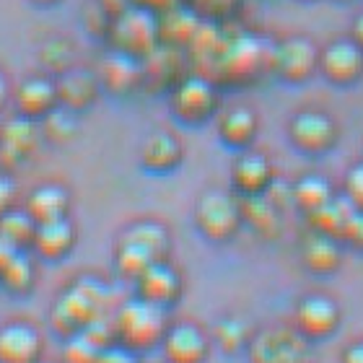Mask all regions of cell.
Here are the masks:
<instances>
[{"label": "cell", "mask_w": 363, "mask_h": 363, "mask_svg": "<svg viewBox=\"0 0 363 363\" xmlns=\"http://www.w3.org/2000/svg\"><path fill=\"white\" fill-rule=\"evenodd\" d=\"M187 52L172 50V47L159 45L148 57H143V89L148 91H169L179 81L187 68Z\"/></svg>", "instance_id": "16"}, {"label": "cell", "mask_w": 363, "mask_h": 363, "mask_svg": "<svg viewBox=\"0 0 363 363\" xmlns=\"http://www.w3.org/2000/svg\"><path fill=\"white\" fill-rule=\"evenodd\" d=\"M96 78L101 91L109 96H133L143 89V60L109 50L106 57H101V62L96 65Z\"/></svg>", "instance_id": "12"}, {"label": "cell", "mask_w": 363, "mask_h": 363, "mask_svg": "<svg viewBox=\"0 0 363 363\" xmlns=\"http://www.w3.org/2000/svg\"><path fill=\"white\" fill-rule=\"evenodd\" d=\"M78 242L76 223L70 220V216L57 220H47V223H37V234L31 242V252L45 262H57L65 259L73 252Z\"/></svg>", "instance_id": "17"}, {"label": "cell", "mask_w": 363, "mask_h": 363, "mask_svg": "<svg viewBox=\"0 0 363 363\" xmlns=\"http://www.w3.org/2000/svg\"><path fill=\"white\" fill-rule=\"evenodd\" d=\"M39 65L47 76H62L65 70L76 68V45L70 37H50L39 47Z\"/></svg>", "instance_id": "31"}, {"label": "cell", "mask_w": 363, "mask_h": 363, "mask_svg": "<svg viewBox=\"0 0 363 363\" xmlns=\"http://www.w3.org/2000/svg\"><path fill=\"white\" fill-rule=\"evenodd\" d=\"M179 3H184V0H133V6L143 8V11H148V13H153V16L164 13L169 8L179 6Z\"/></svg>", "instance_id": "41"}, {"label": "cell", "mask_w": 363, "mask_h": 363, "mask_svg": "<svg viewBox=\"0 0 363 363\" xmlns=\"http://www.w3.org/2000/svg\"><path fill=\"white\" fill-rule=\"evenodd\" d=\"M333 86H353L363 76V50L350 37L319 47V73Z\"/></svg>", "instance_id": "9"}, {"label": "cell", "mask_w": 363, "mask_h": 363, "mask_svg": "<svg viewBox=\"0 0 363 363\" xmlns=\"http://www.w3.org/2000/svg\"><path fill=\"white\" fill-rule=\"evenodd\" d=\"M216 340L223 350H239L244 342L250 340V330L239 317H226L220 319L216 327Z\"/></svg>", "instance_id": "36"}, {"label": "cell", "mask_w": 363, "mask_h": 363, "mask_svg": "<svg viewBox=\"0 0 363 363\" xmlns=\"http://www.w3.org/2000/svg\"><path fill=\"white\" fill-rule=\"evenodd\" d=\"M205 23H228L242 11L244 0H184Z\"/></svg>", "instance_id": "34"}, {"label": "cell", "mask_w": 363, "mask_h": 363, "mask_svg": "<svg viewBox=\"0 0 363 363\" xmlns=\"http://www.w3.org/2000/svg\"><path fill=\"white\" fill-rule=\"evenodd\" d=\"M358 216V211L350 205V200L345 195L342 197H333L327 205H322L317 213H311L309 218L314 223V231H322V234L330 236H345L348 234L350 223Z\"/></svg>", "instance_id": "28"}, {"label": "cell", "mask_w": 363, "mask_h": 363, "mask_svg": "<svg viewBox=\"0 0 363 363\" xmlns=\"http://www.w3.org/2000/svg\"><path fill=\"white\" fill-rule=\"evenodd\" d=\"M294 361V348L283 335H262L255 345V363H288Z\"/></svg>", "instance_id": "35"}, {"label": "cell", "mask_w": 363, "mask_h": 363, "mask_svg": "<svg viewBox=\"0 0 363 363\" xmlns=\"http://www.w3.org/2000/svg\"><path fill=\"white\" fill-rule=\"evenodd\" d=\"M161 342L169 363H203L208 356V337L195 325L169 327Z\"/></svg>", "instance_id": "23"}, {"label": "cell", "mask_w": 363, "mask_h": 363, "mask_svg": "<svg viewBox=\"0 0 363 363\" xmlns=\"http://www.w3.org/2000/svg\"><path fill=\"white\" fill-rule=\"evenodd\" d=\"M345 197L358 213H363V164L353 167L345 177Z\"/></svg>", "instance_id": "39"}, {"label": "cell", "mask_w": 363, "mask_h": 363, "mask_svg": "<svg viewBox=\"0 0 363 363\" xmlns=\"http://www.w3.org/2000/svg\"><path fill=\"white\" fill-rule=\"evenodd\" d=\"M11 104H13L16 114L39 122L57 106L55 78L47 73H34V76L23 78L21 84L13 86V91H11Z\"/></svg>", "instance_id": "13"}, {"label": "cell", "mask_w": 363, "mask_h": 363, "mask_svg": "<svg viewBox=\"0 0 363 363\" xmlns=\"http://www.w3.org/2000/svg\"><path fill=\"white\" fill-rule=\"evenodd\" d=\"M29 3L37 8H55V6H60L62 0H29Z\"/></svg>", "instance_id": "48"}, {"label": "cell", "mask_w": 363, "mask_h": 363, "mask_svg": "<svg viewBox=\"0 0 363 363\" xmlns=\"http://www.w3.org/2000/svg\"><path fill=\"white\" fill-rule=\"evenodd\" d=\"M159 45V21H156V16L143 11V8L130 6L125 13L112 18V26L106 34L109 50H117V52L143 60Z\"/></svg>", "instance_id": "6"}, {"label": "cell", "mask_w": 363, "mask_h": 363, "mask_svg": "<svg viewBox=\"0 0 363 363\" xmlns=\"http://www.w3.org/2000/svg\"><path fill=\"white\" fill-rule=\"evenodd\" d=\"M81 21H84V29L86 34H91V37L96 39H104L106 42V34H109V26H112V18L101 11V8L94 3V0H89L84 6V11H81Z\"/></svg>", "instance_id": "37"}, {"label": "cell", "mask_w": 363, "mask_h": 363, "mask_svg": "<svg viewBox=\"0 0 363 363\" xmlns=\"http://www.w3.org/2000/svg\"><path fill=\"white\" fill-rule=\"evenodd\" d=\"M216 130H218V138L223 140V145L236 148V151H247L257 138L259 117L252 106H228V109L216 114Z\"/></svg>", "instance_id": "21"}, {"label": "cell", "mask_w": 363, "mask_h": 363, "mask_svg": "<svg viewBox=\"0 0 363 363\" xmlns=\"http://www.w3.org/2000/svg\"><path fill=\"white\" fill-rule=\"evenodd\" d=\"M337 3H348V0H337Z\"/></svg>", "instance_id": "49"}, {"label": "cell", "mask_w": 363, "mask_h": 363, "mask_svg": "<svg viewBox=\"0 0 363 363\" xmlns=\"http://www.w3.org/2000/svg\"><path fill=\"white\" fill-rule=\"evenodd\" d=\"M135 288L140 298L156 303L161 309H167V306L179 301L182 275L169 259H161V262H153V265L135 280Z\"/></svg>", "instance_id": "15"}, {"label": "cell", "mask_w": 363, "mask_h": 363, "mask_svg": "<svg viewBox=\"0 0 363 363\" xmlns=\"http://www.w3.org/2000/svg\"><path fill=\"white\" fill-rule=\"evenodd\" d=\"M96 363H135V358H130V353H125V350L104 348L99 353Z\"/></svg>", "instance_id": "43"}, {"label": "cell", "mask_w": 363, "mask_h": 363, "mask_svg": "<svg viewBox=\"0 0 363 363\" xmlns=\"http://www.w3.org/2000/svg\"><path fill=\"white\" fill-rule=\"evenodd\" d=\"M39 145H42L39 122L26 120L21 114L3 122L0 125V167H3V172L23 167L37 153Z\"/></svg>", "instance_id": "11"}, {"label": "cell", "mask_w": 363, "mask_h": 363, "mask_svg": "<svg viewBox=\"0 0 363 363\" xmlns=\"http://www.w3.org/2000/svg\"><path fill=\"white\" fill-rule=\"evenodd\" d=\"M296 319L301 333L314 335V337H325L337 327L340 322V311L335 306V301H330L327 296H306L298 309H296Z\"/></svg>", "instance_id": "25"}, {"label": "cell", "mask_w": 363, "mask_h": 363, "mask_svg": "<svg viewBox=\"0 0 363 363\" xmlns=\"http://www.w3.org/2000/svg\"><path fill=\"white\" fill-rule=\"evenodd\" d=\"M114 335L130 350L153 348L167 335L164 309L151 301H145V298H140V296L130 298L128 303H122L117 317H114Z\"/></svg>", "instance_id": "5"}, {"label": "cell", "mask_w": 363, "mask_h": 363, "mask_svg": "<svg viewBox=\"0 0 363 363\" xmlns=\"http://www.w3.org/2000/svg\"><path fill=\"white\" fill-rule=\"evenodd\" d=\"M156 21H159V42L161 45L172 47V50H182V52H187L189 45L195 42L200 26L205 23L187 3H179V6L159 13L156 16Z\"/></svg>", "instance_id": "20"}, {"label": "cell", "mask_w": 363, "mask_h": 363, "mask_svg": "<svg viewBox=\"0 0 363 363\" xmlns=\"http://www.w3.org/2000/svg\"><path fill=\"white\" fill-rule=\"evenodd\" d=\"M270 42L250 31H226L218 55L205 76L218 86H252L262 76H270Z\"/></svg>", "instance_id": "1"}, {"label": "cell", "mask_w": 363, "mask_h": 363, "mask_svg": "<svg viewBox=\"0 0 363 363\" xmlns=\"http://www.w3.org/2000/svg\"><path fill=\"white\" fill-rule=\"evenodd\" d=\"M288 135H291V143L298 151L309 153V156H319V153L330 151L335 145L337 125L330 114L319 112V109H301L291 117Z\"/></svg>", "instance_id": "10"}, {"label": "cell", "mask_w": 363, "mask_h": 363, "mask_svg": "<svg viewBox=\"0 0 363 363\" xmlns=\"http://www.w3.org/2000/svg\"><path fill=\"white\" fill-rule=\"evenodd\" d=\"M319 73V45L309 37H286L272 42L270 76L288 86H301Z\"/></svg>", "instance_id": "8"}, {"label": "cell", "mask_w": 363, "mask_h": 363, "mask_svg": "<svg viewBox=\"0 0 363 363\" xmlns=\"http://www.w3.org/2000/svg\"><path fill=\"white\" fill-rule=\"evenodd\" d=\"M348 37L353 39V42H356V45L363 50V11L356 16V18H353V23H350V34H348Z\"/></svg>", "instance_id": "45"}, {"label": "cell", "mask_w": 363, "mask_h": 363, "mask_svg": "<svg viewBox=\"0 0 363 363\" xmlns=\"http://www.w3.org/2000/svg\"><path fill=\"white\" fill-rule=\"evenodd\" d=\"M70 192L68 187H62L57 182H47V184H39L26 195L23 200V208L37 223H47V220H57L70 216Z\"/></svg>", "instance_id": "24"}, {"label": "cell", "mask_w": 363, "mask_h": 363, "mask_svg": "<svg viewBox=\"0 0 363 363\" xmlns=\"http://www.w3.org/2000/svg\"><path fill=\"white\" fill-rule=\"evenodd\" d=\"M101 350L86 337V335H73L65 342V363H96Z\"/></svg>", "instance_id": "38"}, {"label": "cell", "mask_w": 363, "mask_h": 363, "mask_svg": "<svg viewBox=\"0 0 363 363\" xmlns=\"http://www.w3.org/2000/svg\"><path fill=\"white\" fill-rule=\"evenodd\" d=\"M16 250H11L6 242H0V272H3V267L8 265V259H11V255H13Z\"/></svg>", "instance_id": "47"}, {"label": "cell", "mask_w": 363, "mask_h": 363, "mask_svg": "<svg viewBox=\"0 0 363 363\" xmlns=\"http://www.w3.org/2000/svg\"><path fill=\"white\" fill-rule=\"evenodd\" d=\"M18 205V189L8 172H0V218Z\"/></svg>", "instance_id": "40"}, {"label": "cell", "mask_w": 363, "mask_h": 363, "mask_svg": "<svg viewBox=\"0 0 363 363\" xmlns=\"http://www.w3.org/2000/svg\"><path fill=\"white\" fill-rule=\"evenodd\" d=\"M231 184L239 197L265 195L272 184V167L265 153L250 151V148L239 153L231 167Z\"/></svg>", "instance_id": "19"}, {"label": "cell", "mask_w": 363, "mask_h": 363, "mask_svg": "<svg viewBox=\"0 0 363 363\" xmlns=\"http://www.w3.org/2000/svg\"><path fill=\"white\" fill-rule=\"evenodd\" d=\"M39 363H42V361H39Z\"/></svg>", "instance_id": "51"}, {"label": "cell", "mask_w": 363, "mask_h": 363, "mask_svg": "<svg viewBox=\"0 0 363 363\" xmlns=\"http://www.w3.org/2000/svg\"><path fill=\"white\" fill-rule=\"evenodd\" d=\"M11 91H13V86H11V81H8L6 70L0 68V112L11 104Z\"/></svg>", "instance_id": "44"}, {"label": "cell", "mask_w": 363, "mask_h": 363, "mask_svg": "<svg viewBox=\"0 0 363 363\" xmlns=\"http://www.w3.org/2000/svg\"><path fill=\"white\" fill-rule=\"evenodd\" d=\"M94 3H96L109 18H117V16L125 13V11L133 6V0H94Z\"/></svg>", "instance_id": "42"}, {"label": "cell", "mask_w": 363, "mask_h": 363, "mask_svg": "<svg viewBox=\"0 0 363 363\" xmlns=\"http://www.w3.org/2000/svg\"><path fill=\"white\" fill-rule=\"evenodd\" d=\"M182 159H184L182 140L169 130H153L151 135H145V140L140 143V164L153 174L174 172L182 164Z\"/></svg>", "instance_id": "22"}, {"label": "cell", "mask_w": 363, "mask_h": 363, "mask_svg": "<svg viewBox=\"0 0 363 363\" xmlns=\"http://www.w3.org/2000/svg\"><path fill=\"white\" fill-rule=\"evenodd\" d=\"M220 86L205 73L189 70L167 91L169 112L184 125H203L218 114Z\"/></svg>", "instance_id": "4"}, {"label": "cell", "mask_w": 363, "mask_h": 363, "mask_svg": "<svg viewBox=\"0 0 363 363\" xmlns=\"http://www.w3.org/2000/svg\"><path fill=\"white\" fill-rule=\"evenodd\" d=\"M169 231L156 220H138L122 231L117 250H114V267L122 278L135 283L153 262L169 257Z\"/></svg>", "instance_id": "2"}, {"label": "cell", "mask_w": 363, "mask_h": 363, "mask_svg": "<svg viewBox=\"0 0 363 363\" xmlns=\"http://www.w3.org/2000/svg\"><path fill=\"white\" fill-rule=\"evenodd\" d=\"M301 257L309 270L322 272V275L337 270V267H340V259H342L337 239L330 234H322V231H311V234L303 239Z\"/></svg>", "instance_id": "27"}, {"label": "cell", "mask_w": 363, "mask_h": 363, "mask_svg": "<svg viewBox=\"0 0 363 363\" xmlns=\"http://www.w3.org/2000/svg\"><path fill=\"white\" fill-rule=\"evenodd\" d=\"M303 3H311V0H303Z\"/></svg>", "instance_id": "50"}, {"label": "cell", "mask_w": 363, "mask_h": 363, "mask_svg": "<svg viewBox=\"0 0 363 363\" xmlns=\"http://www.w3.org/2000/svg\"><path fill=\"white\" fill-rule=\"evenodd\" d=\"M242 203V220L250 223L259 236H270L280 234V205H275L267 195H250V197H239Z\"/></svg>", "instance_id": "26"}, {"label": "cell", "mask_w": 363, "mask_h": 363, "mask_svg": "<svg viewBox=\"0 0 363 363\" xmlns=\"http://www.w3.org/2000/svg\"><path fill=\"white\" fill-rule=\"evenodd\" d=\"M55 84H57V106L76 114L89 112L99 101V96L104 94L96 78V70H86L78 65L55 78Z\"/></svg>", "instance_id": "14"}, {"label": "cell", "mask_w": 363, "mask_h": 363, "mask_svg": "<svg viewBox=\"0 0 363 363\" xmlns=\"http://www.w3.org/2000/svg\"><path fill=\"white\" fill-rule=\"evenodd\" d=\"M34 234H37V220L26 213V208L16 205L13 211H8L0 218V242H6L11 250L29 252L31 242H34Z\"/></svg>", "instance_id": "30"}, {"label": "cell", "mask_w": 363, "mask_h": 363, "mask_svg": "<svg viewBox=\"0 0 363 363\" xmlns=\"http://www.w3.org/2000/svg\"><path fill=\"white\" fill-rule=\"evenodd\" d=\"M333 197L335 195H333V189H330V184H327V179H322V177H317V174L301 177V179L294 184V189H291V200H294L306 216L317 213L319 208L330 203Z\"/></svg>", "instance_id": "32"}, {"label": "cell", "mask_w": 363, "mask_h": 363, "mask_svg": "<svg viewBox=\"0 0 363 363\" xmlns=\"http://www.w3.org/2000/svg\"><path fill=\"white\" fill-rule=\"evenodd\" d=\"M242 203L223 189H211L200 195L195 205V226L211 242H228L242 228Z\"/></svg>", "instance_id": "7"}, {"label": "cell", "mask_w": 363, "mask_h": 363, "mask_svg": "<svg viewBox=\"0 0 363 363\" xmlns=\"http://www.w3.org/2000/svg\"><path fill=\"white\" fill-rule=\"evenodd\" d=\"M104 298L106 288L99 280L78 278L52 303V311H50L52 330L57 335H62V337H73V335L84 333L94 319L101 317Z\"/></svg>", "instance_id": "3"}, {"label": "cell", "mask_w": 363, "mask_h": 363, "mask_svg": "<svg viewBox=\"0 0 363 363\" xmlns=\"http://www.w3.org/2000/svg\"><path fill=\"white\" fill-rule=\"evenodd\" d=\"M0 286L3 291H8L11 296H29L37 286V265L31 255H26V250L13 252L8 265L0 272Z\"/></svg>", "instance_id": "29"}, {"label": "cell", "mask_w": 363, "mask_h": 363, "mask_svg": "<svg viewBox=\"0 0 363 363\" xmlns=\"http://www.w3.org/2000/svg\"><path fill=\"white\" fill-rule=\"evenodd\" d=\"M42 353V337L31 325L8 322L0 327V363H39Z\"/></svg>", "instance_id": "18"}, {"label": "cell", "mask_w": 363, "mask_h": 363, "mask_svg": "<svg viewBox=\"0 0 363 363\" xmlns=\"http://www.w3.org/2000/svg\"><path fill=\"white\" fill-rule=\"evenodd\" d=\"M342 363H363V342H358V345L345 350V361Z\"/></svg>", "instance_id": "46"}, {"label": "cell", "mask_w": 363, "mask_h": 363, "mask_svg": "<svg viewBox=\"0 0 363 363\" xmlns=\"http://www.w3.org/2000/svg\"><path fill=\"white\" fill-rule=\"evenodd\" d=\"M39 130H42V140L52 145H65L78 135V114L55 106L47 117L39 120Z\"/></svg>", "instance_id": "33"}]
</instances>
